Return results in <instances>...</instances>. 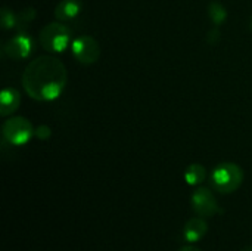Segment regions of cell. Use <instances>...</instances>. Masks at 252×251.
<instances>
[{
	"mask_svg": "<svg viewBox=\"0 0 252 251\" xmlns=\"http://www.w3.org/2000/svg\"><path fill=\"white\" fill-rule=\"evenodd\" d=\"M179 251H202L201 249H198L196 246H192V244H188L185 247H182Z\"/></svg>",
	"mask_w": 252,
	"mask_h": 251,
	"instance_id": "cell-17",
	"label": "cell"
},
{
	"mask_svg": "<svg viewBox=\"0 0 252 251\" xmlns=\"http://www.w3.org/2000/svg\"><path fill=\"white\" fill-rule=\"evenodd\" d=\"M81 9H83L81 0H61L55 6L53 15L56 18V21L68 22V21H72L74 18H77L80 15Z\"/></svg>",
	"mask_w": 252,
	"mask_h": 251,
	"instance_id": "cell-8",
	"label": "cell"
},
{
	"mask_svg": "<svg viewBox=\"0 0 252 251\" xmlns=\"http://www.w3.org/2000/svg\"><path fill=\"white\" fill-rule=\"evenodd\" d=\"M250 30H251V33H252V15H251V18H250Z\"/></svg>",
	"mask_w": 252,
	"mask_h": 251,
	"instance_id": "cell-18",
	"label": "cell"
},
{
	"mask_svg": "<svg viewBox=\"0 0 252 251\" xmlns=\"http://www.w3.org/2000/svg\"><path fill=\"white\" fill-rule=\"evenodd\" d=\"M50 135H52V130H50V127L47 124H40V126L35 127V138H38L40 141L49 139Z\"/></svg>",
	"mask_w": 252,
	"mask_h": 251,
	"instance_id": "cell-16",
	"label": "cell"
},
{
	"mask_svg": "<svg viewBox=\"0 0 252 251\" xmlns=\"http://www.w3.org/2000/svg\"><path fill=\"white\" fill-rule=\"evenodd\" d=\"M207 12H208V18L210 21L216 25V27H220L223 22H226L227 19V9L217 0L214 1H210L208 7H207Z\"/></svg>",
	"mask_w": 252,
	"mask_h": 251,
	"instance_id": "cell-12",
	"label": "cell"
},
{
	"mask_svg": "<svg viewBox=\"0 0 252 251\" xmlns=\"http://www.w3.org/2000/svg\"><path fill=\"white\" fill-rule=\"evenodd\" d=\"M221 41V31L220 27H213L208 33H207V43L210 46H217Z\"/></svg>",
	"mask_w": 252,
	"mask_h": 251,
	"instance_id": "cell-15",
	"label": "cell"
},
{
	"mask_svg": "<svg viewBox=\"0 0 252 251\" xmlns=\"http://www.w3.org/2000/svg\"><path fill=\"white\" fill-rule=\"evenodd\" d=\"M35 16H37V10H35L34 7H24V9L18 13V25H16L18 33L25 31L27 27L35 19Z\"/></svg>",
	"mask_w": 252,
	"mask_h": 251,
	"instance_id": "cell-13",
	"label": "cell"
},
{
	"mask_svg": "<svg viewBox=\"0 0 252 251\" xmlns=\"http://www.w3.org/2000/svg\"><path fill=\"white\" fill-rule=\"evenodd\" d=\"M207 232H208V225L204 220V217H193V219H190L185 225L183 237H185V241L186 243L195 244V243L201 241L205 237Z\"/></svg>",
	"mask_w": 252,
	"mask_h": 251,
	"instance_id": "cell-9",
	"label": "cell"
},
{
	"mask_svg": "<svg viewBox=\"0 0 252 251\" xmlns=\"http://www.w3.org/2000/svg\"><path fill=\"white\" fill-rule=\"evenodd\" d=\"M244 251H252V246H250V247H247V249H245V250Z\"/></svg>",
	"mask_w": 252,
	"mask_h": 251,
	"instance_id": "cell-19",
	"label": "cell"
},
{
	"mask_svg": "<svg viewBox=\"0 0 252 251\" xmlns=\"http://www.w3.org/2000/svg\"><path fill=\"white\" fill-rule=\"evenodd\" d=\"M72 31L68 25L61 21L44 25L38 34V41L43 49L52 53H62L71 46Z\"/></svg>",
	"mask_w": 252,
	"mask_h": 251,
	"instance_id": "cell-2",
	"label": "cell"
},
{
	"mask_svg": "<svg viewBox=\"0 0 252 251\" xmlns=\"http://www.w3.org/2000/svg\"><path fill=\"white\" fill-rule=\"evenodd\" d=\"M21 105V93L15 87L3 89L0 95V114L1 117L12 115Z\"/></svg>",
	"mask_w": 252,
	"mask_h": 251,
	"instance_id": "cell-10",
	"label": "cell"
},
{
	"mask_svg": "<svg viewBox=\"0 0 252 251\" xmlns=\"http://www.w3.org/2000/svg\"><path fill=\"white\" fill-rule=\"evenodd\" d=\"M205 178H207V170L202 164H198V163L190 164L185 172V180L188 185H192V186L201 185L205 180Z\"/></svg>",
	"mask_w": 252,
	"mask_h": 251,
	"instance_id": "cell-11",
	"label": "cell"
},
{
	"mask_svg": "<svg viewBox=\"0 0 252 251\" xmlns=\"http://www.w3.org/2000/svg\"><path fill=\"white\" fill-rule=\"evenodd\" d=\"M71 52L74 58L83 65H92L97 62L100 56V46L92 36L75 37L71 43Z\"/></svg>",
	"mask_w": 252,
	"mask_h": 251,
	"instance_id": "cell-5",
	"label": "cell"
},
{
	"mask_svg": "<svg viewBox=\"0 0 252 251\" xmlns=\"http://www.w3.org/2000/svg\"><path fill=\"white\" fill-rule=\"evenodd\" d=\"M21 81L31 99L52 102L62 95L68 81V71L62 61L44 55L32 59L25 67Z\"/></svg>",
	"mask_w": 252,
	"mask_h": 251,
	"instance_id": "cell-1",
	"label": "cell"
},
{
	"mask_svg": "<svg viewBox=\"0 0 252 251\" xmlns=\"http://www.w3.org/2000/svg\"><path fill=\"white\" fill-rule=\"evenodd\" d=\"M210 182L217 192L232 194L241 188L244 182V170L235 163H221L213 170Z\"/></svg>",
	"mask_w": 252,
	"mask_h": 251,
	"instance_id": "cell-3",
	"label": "cell"
},
{
	"mask_svg": "<svg viewBox=\"0 0 252 251\" xmlns=\"http://www.w3.org/2000/svg\"><path fill=\"white\" fill-rule=\"evenodd\" d=\"M32 49H34V40L25 31L18 33L16 36L7 38L1 44V53L13 61L27 59L31 55Z\"/></svg>",
	"mask_w": 252,
	"mask_h": 251,
	"instance_id": "cell-6",
	"label": "cell"
},
{
	"mask_svg": "<svg viewBox=\"0 0 252 251\" xmlns=\"http://www.w3.org/2000/svg\"><path fill=\"white\" fill-rule=\"evenodd\" d=\"M1 132L3 139L15 146L25 145L32 136H35V129L32 123L25 117H10L3 123Z\"/></svg>",
	"mask_w": 252,
	"mask_h": 251,
	"instance_id": "cell-4",
	"label": "cell"
},
{
	"mask_svg": "<svg viewBox=\"0 0 252 251\" xmlns=\"http://www.w3.org/2000/svg\"><path fill=\"white\" fill-rule=\"evenodd\" d=\"M192 209L199 217H211L216 216L217 213H221V207L219 206V201L213 195V192L205 188L199 186L193 194H192Z\"/></svg>",
	"mask_w": 252,
	"mask_h": 251,
	"instance_id": "cell-7",
	"label": "cell"
},
{
	"mask_svg": "<svg viewBox=\"0 0 252 251\" xmlns=\"http://www.w3.org/2000/svg\"><path fill=\"white\" fill-rule=\"evenodd\" d=\"M0 22H1V28L4 31L9 30H16L18 25V13H15L12 9L9 7H1L0 12Z\"/></svg>",
	"mask_w": 252,
	"mask_h": 251,
	"instance_id": "cell-14",
	"label": "cell"
}]
</instances>
